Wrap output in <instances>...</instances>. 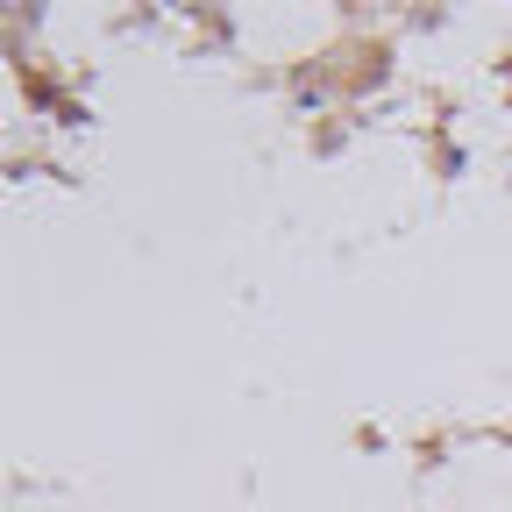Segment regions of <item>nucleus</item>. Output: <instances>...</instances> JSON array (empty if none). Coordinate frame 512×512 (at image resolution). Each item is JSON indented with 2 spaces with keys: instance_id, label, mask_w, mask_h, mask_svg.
<instances>
[]
</instances>
